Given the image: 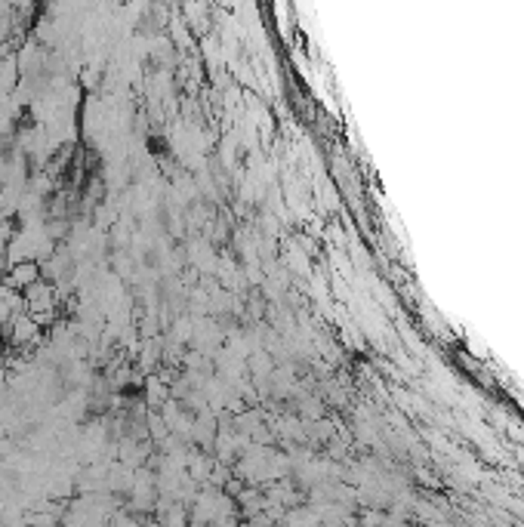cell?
<instances>
[{
  "instance_id": "6da1fadb",
  "label": "cell",
  "mask_w": 524,
  "mask_h": 527,
  "mask_svg": "<svg viewBox=\"0 0 524 527\" xmlns=\"http://www.w3.org/2000/svg\"><path fill=\"white\" fill-rule=\"evenodd\" d=\"M35 280H40V266H37V262H19V266L10 271V284L13 287H28V284H35Z\"/></svg>"
}]
</instances>
